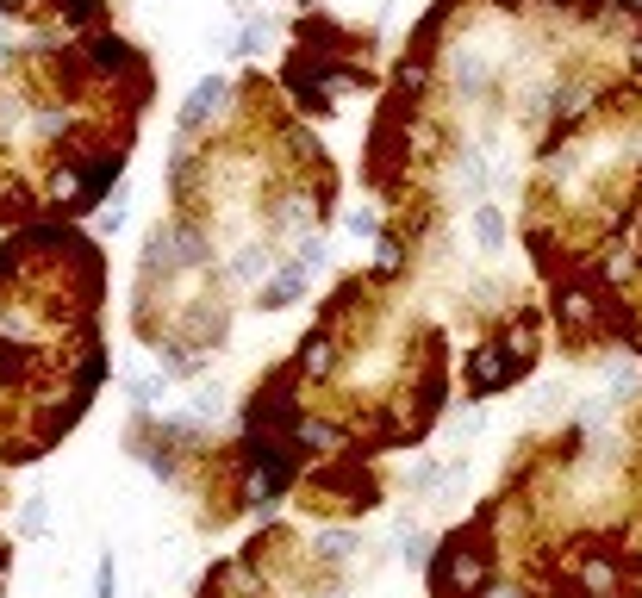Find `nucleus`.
<instances>
[{"label": "nucleus", "instance_id": "obj_1", "mask_svg": "<svg viewBox=\"0 0 642 598\" xmlns=\"http://www.w3.org/2000/svg\"><path fill=\"white\" fill-rule=\"evenodd\" d=\"M218 100H225V81H200V88L187 94V106H181V131H194V125H200Z\"/></svg>", "mask_w": 642, "mask_h": 598}, {"label": "nucleus", "instance_id": "obj_2", "mask_svg": "<svg viewBox=\"0 0 642 598\" xmlns=\"http://www.w3.org/2000/svg\"><path fill=\"white\" fill-rule=\"evenodd\" d=\"M300 368H306L312 381H324V374L337 368V362H331V343H324V337H306V343H300Z\"/></svg>", "mask_w": 642, "mask_h": 598}, {"label": "nucleus", "instance_id": "obj_3", "mask_svg": "<svg viewBox=\"0 0 642 598\" xmlns=\"http://www.w3.org/2000/svg\"><path fill=\"white\" fill-rule=\"evenodd\" d=\"M300 443H306V449H343V430H331V424H300Z\"/></svg>", "mask_w": 642, "mask_h": 598}, {"label": "nucleus", "instance_id": "obj_4", "mask_svg": "<svg viewBox=\"0 0 642 598\" xmlns=\"http://www.w3.org/2000/svg\"><path fill=\"white\" fill-rule=\"evenodd\" d=\"M474 237H480V244H487V249H500L505 225H500V212H493V206H480V212H474Z\"/></svg>", "mask_w": 642, "mask_h": 598}, {"label": "nucleus", "instance_id": "obj_5", "mask_svg": "<svg viewBox=\"0 0 642 598\" xmlns=\"http://www.w3.org/2000/svg\"><path fill=\"white\" fill-rule=\"evenodd\" d=\"M350 549H356V536H350V530H324V536H319V555H324V561H343Z\"/></svg>", "mask_w": 642, "mask_h": 598}, {"label": "nucleus", "instance_id": "obj_6", "mask_svg": "<svg viewBox=\"0 0 642 598\" xmlns=\"http://www.w3.org/2000/svg\"><path fill=\"white\" fill-rule=\"evenodd\" d=\"M44 518H50V505H44V493H37V498H26V518H19V530H26V536H37V530H44Z\"/></svg>", "mask_w": 642, "mask_h": 598}, {"label": "nucleus", "instance_id": "obj_7", "mask_svg": "<svg viewBox=\"0 0 642 598\" xmlns=\"http://www.w3.org/2000/svg\"><path fill=\"white\" fill-rule=\"evenodd\" d=\"M94 593H100V598H119V573H112V555H100V567H94Z\"/></svg>", "mask_w": 642, "mask_h": 598}, {"label": "nucleus", "instance_id": "obj_8", "mask_svg": "<svg viewBox=\"0 0 642 598\" xmlns=\"http://www.w3.org/2000/svg\"><path fill=\"white\" fill-rule=\"evenodd\" d=\"M487 598H524V593H511V586H493V593H487Z\"/></svg>", "mask_w": 642, "mask_h": 598}, {"label": "nucleus", "instance_id": "obj_9", "mask_svg": "<svg viewBox=\"0 0 642 598\" xmlns=\"http://www.w3.org/2000/svg\"><path fill=\"white\" fill-rule=\"evenodd\" d=\"M319 598H337V593H319Z\"/></svg>", "mask_w": 642, "mask_h": 598}]
</instances>
